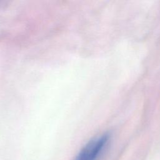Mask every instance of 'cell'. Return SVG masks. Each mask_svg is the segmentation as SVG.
Returning <instances> with one entry per match:
<instances>
[{"label": "cell", "mask_w": 160, "mask_h": 160, "mask_svg": "<svg viewBox=\"0 0 160 160\" xmlns=\"http://www.w3.org/2000/svg\"><path fill=\"white\" fill-rule=\"evenodd\" d=\"M108 134H102L88 142L74 160H96L109 140Z\"/></svg>", "instance_id": "1"}]
</instances>
